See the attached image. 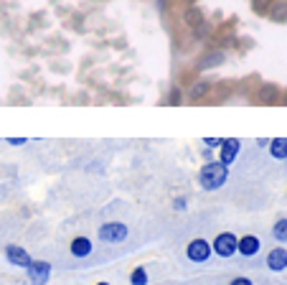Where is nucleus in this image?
Returning a JSON list of instances; mask_svg holds the SVG:
<instances>
[{
  "instance_id": "dca6fc26",
  "label": "nucleus",
  "mask_w": 287,
  "mask_h": 285,
  "mask_svg": "<svg viewBox=\"0 0 287 285\" xmlns=\"http://www.w3.org/2000/svg\"><path fill=\"white\" fill-rule=\"evenodd\" d=\"M272 234H275L277 242H287V219L275 222V227H272Z\"/></svg>"
},
{
  "instance_id": "1a4fd4ad",
  "label": "nucleus",
  "mask_w": 287,
  "mask_h": 285,
  "mask_svg": "<svg viewBox=\"0 0 287 285\" xmlns=\"http://www.w3.org/2000/svg\"><path fill=\"white\" fill-rule=\"evenodd\" d=\"M259 239H257L254 234H244L239 239V254H244V257H254L257 252H259Z\"/></svg>"
},
{
  "instance_id": "9d476101",
  "label": "nucleus",
  "mask_w": 287,
  "mask_h": 285,
  "mask_svg": "<svg viewBox=\"0 0 287 285\" xmlns=\"http://www.w3.org/2000/svg\"><path fill=\"white\" fill-rule=\"evenodd\" d=\"M69 250H71L74 257H89V254H92V239L89 237H77V239H71Z\"/></svg>"
},
{
  "instance_id": "0eeeda50",
  "label": "nucleus",
  "mask_w": 287,
  "mask_h": 285,
  "mask_svg": "<svg viewBox=\"0 0 287 285\" xmlns=\"http://www.w3.org/2000/svg\"><path fill=\"white\" fill-rule=\"evenodd\" d=\"M239 140L236 138H226V140H221V153H219V160L224 163V166H231L234 163V158L239 156Z\"/></svg>"
},
{
  "instance_id": "20e7f679",
  "label": "nucleus",
  "mask_w": 287,
  "mask_h": 285,
  "mask_svg": "<svg viewBox=\"0 0 287 285\" xmlns=\"http://www.w3.org/2000/svg\"><path fill=\"white\" fill-rule=\"evenodd\" d=\"M211 254H214V245L211 242H206V239H191L188 242V247H186V257L191 260V262H206Z\"/></svg>"
},
{
  "instance_id": "f257e3e1",
  "label": "nucleus",
  "mask_w": 287,
  "mask_h": 285,
  "mask_svg": "<svg viewBox=\"0 0 287 285\" xmlns=\"http://www.w3.org/2000/svg\"><path fill=\"white\" fill-rule=\"evenodd\" d=\"M226 178H229V166H224L221 160H214V163H206L199 173V181L206 191H216L226 184Z\"/></svg>"
},
{
  "instance_id": "f3484780",
  "label": "nucleus",
  "mask_w": 287,
  "mask_h": 285,
  "mask_svg": "<svg viewBox=\"0 0 287 285\" xmlns=\"http://www.w3.org/2000/svg\"><path fill=\"white\" fill-rule=\"evenodd\" d=\"M259 99H262V102H267V104H272V102L277 99V87L264 84V87L259 89Z\"/></svg>"
},
{
  "instance_id": "a211bd4d",
  "label": "nucleus",
  "mask_w": 287,
  "mask_h": 285,
  "mask_svg": "<svg viewBox=\"0 0 287 285\" xmlns=\"http://www.w3.org/2000/svg\"><path fill=\"white\" fill-rule=\"evenodd\" d=\"M130 285H147V273L145 267H135L130 273Z\"/></svg>"
},
{
  "instance_id": "5701e85b",
  "label": "nucleus",
  "mask_w": 287,
  "mask_h": 285,
  "mask_svg": "<svg viewBox=\"0 0 287 285\" xmlns=\"http://www.w3.org/2000/svg\"><path fill=\"white\" fill-rule=\"evenodd\" d=\"M26 138H10V145H23Z\"/></svg>"
},
{
  "instance_id": "b1692460",
  "label": "nucleus",
  "mask_w": 287,
  "mask_h": 285,
  "mask_svg": "<svg viewBox=\"0 0 287 285\" xmlns=\"http://www.w3.org/2000/svg\"><path fill=\"white\" fill-rule=\"evenodd\" d=\"M97 285H110V283H97Z\"/></svg>"
},
{
  "instance_id": "aec40b11",
  "label": "nucleus",
  "mask_w": 287,
  "mask_h": 285,
  "mask_svg": "<svg viewBox=\"0 0 287 285\" xmlns=\"http://www.w3.org/2000/svg\"><path fill=\"white\" fill-rule=\"evenodd\" d=\"M229 285H254V283H252L249 278H234V280H231Z\"/></svg>"
},
{
  "instance_id": "f8f14e48",
  "label": "nucleus",
  "mask_w": 287,
  "mask_h": 285,
  "mask_svg": "<svg viewBox=\"0 0 287 285\" xmlns=\"http://www.w3.org/2000/svg\"><path fill=\"white\" fill-rule=\"evenodd\" d=\"M221 64H224V54L221 51H214V54H208V56L201 59L199 69H214V66H221Z\"/></svg>"
},
{
  "instance_id": "4468645a",
  "label": "nucleus",
  "mask_w": 287,
  "mask_h": 285,
  "mask_svg": "<svg viewBox=\"0 0 287 285\" xmlns=\"http://www.w3.org/2000/svg\"><path fill=\"white\" fill-rule=\"evenodd\" d=\"M186 23H188L191 28H201V26H203V13H201L199 8H188V10H186Z\"/></svg>"
},
{
  "instance_id": "39448f33",
  "label": "nucleus",
  "mask_w": 287,
  "mask_h": 285,
  "mask_svg": "<svg viewBox=\"0 0 287 285\" xmlns=\"http://www.w3.org/2000/svg\"><path fill=\"white\" fill-rule=\"evenodd\" d=\"M26 273H28L31 285H46L49 278H51V262H46V260H33L31 267H28Z\"/></svg>"
},
{
  "instance_id": "6ab92c4d",
  "label": "nucleus",
  "mask_w": 287,
  "mask_h": 285,
  "mask_svg": "<svg viewBox=\"0 0 287 285\" xmlns=\"http://www.w3.org/2000/svg\"><path fill=\"white\" fill-rule=\"evenodd\" d=\"M272 3H275V0H252V5H254L257 13H267L272 8Z\"/></svg>"
},
{
  "instance_id": "6e6552de",
  "label": "nucleus",
  "mask_w": 287,
  "mask_h": 285,
  "mask_svg": "<svg viewBox=\"0 0 287 285\" xmlns=\"http://www.w3.org/2000/svg\"><path fill=\"white\" fill-rule=\"evenodd\" d=\"M267 267L272 270V273H282V270H287V250L285 247L269 250V254H267Z\"/></svg>"
},
{
  "instance_id": "ddd939ff",
  "label": "nucleus",
  "mask_w": 287,
  "mask_h": 285,
  "mask_svg": "<svg viewBox=\"0 0 287 285\" xmlns=\"http://www.w3.org/2000/svg\"><path fill=\"white\" fill-rule=\"evenodd\" d=\"M269 18L275 23H287V3H272Z\"/></svg>"
},
{
  "instance_id": "393cba45",
  "label": "nucleus",
  "mask_w": 287,
  "mask_h": 285,
  "mask_svg": "<svg viewBox=\"0 0 287 285\" xmlns=\"http://www.w3.org/2000/svg\"><path fill=\"white\" fill-rule=\"evenodd\" d=\"M285 104H287V97H285Z\"/></svg>"
},
{
  "instance_id": "2eb2a0df",
  "label": "nucleus",
  "mask_w": 287,
  "mask_h": 285,
  "mask_svg": "<svg viewBox=\"0 0 287 285\" xmlns=\"http://www.w3.org/2000/svg\"><path fill=\"white\" fill-rule=\"evenodd\" d=\"M208 89H211V84H208V82H196V84L191 87L188 97H191V99H201V97H206V95H208Z\"/></svg>"
},
{
  "instance_id": "412c9836",
  "label": "nucleus",
  "mask_w": 287,
  "mask_h": 285,
  "mask_svg": "<svg viewBox=\"0 0 287 285\" xmlns=\"http://www.w3.org/2000/svg\"><path fill=\"white\" fill-rule=\"evenodd\" d=\"M175 212H183V209H186V199H175Z\"/></svg>"
},
{
  "instance_id": "9b49d317",
  "label": "nucleus",
  "mask_w": 287,
  "mask_h": 285,
  "mask_svg": "<svg viewBox=\"0 0 287 285\" xmlns=\"http://www.w3.org/2000/svg\"><path fill=\"white\" fill-rule=\"evenodd\" d=\"M269 153H272V158H287V138H275L269 143Z\"/></svg>"
},
{
  "instance_id": "4be33fe9",
  "label": "nucleus",
  "mask_w": 287,
  "mask_h": 285,
  "mask_svg": "<svg viewBox=\"0 0 287 285\" xmlns=\"http://www.w3.org/2000/svg\"><path fill=\"white\" fill-rule=\"evenodd\" d=\"M206 145H208V148H216V145H221V138H208Z\"/></svg>"
},
{
  "instance_id": "7ed1b4c3",
  "label": "nucleus",
  "mask_w": 287,
  "mask_h": 285,
  "mask_svg": "<svg viewBox=\"0 0 287 285\" xmlns=\"http://www.w3.org/2000/svg\"><path fill=\"white\" fill-rule=\"evenodd\" d=\"M97 234H99L102 242L119 245V242H125V239H127V227H125V224H119V222H107V224H102V227H99Z\"/></svg>"
},
{
  "instance_id": "f03ea898",
  "label": "nucleus",
  "mask_w": 287,
  "mask_h": 285,
  "mask_svg": "<svg viewBox=\"0 0 287 285\" xmlns=\"http://www.w3.org/2000/svg\"><path fill=\"white\" fill-rule=\"evenodd\" d=\"M211 245H214V254H219V257H226V260L234 257V254L239 252V239H236L231 232H221Z\"/></svg>"
},
{
  "instance_id": "423d86ee",
  "label": "nucleus",
  "mask_w": 287,
  "mask_h": 285,
  "mask_svg": "<svg viewBox=\"0 0 287 285\" xmlns=\"http://www.w3.org/2000/svg\"><path fill=\"white\" fill-rule=\"evenodd\" d=\"M5 257H8V262L10 265H16V267H23V270H28L31 267V254H28V250H23V247H18V245H8L5 247Z\"/></svg>"
}]
</instances>
